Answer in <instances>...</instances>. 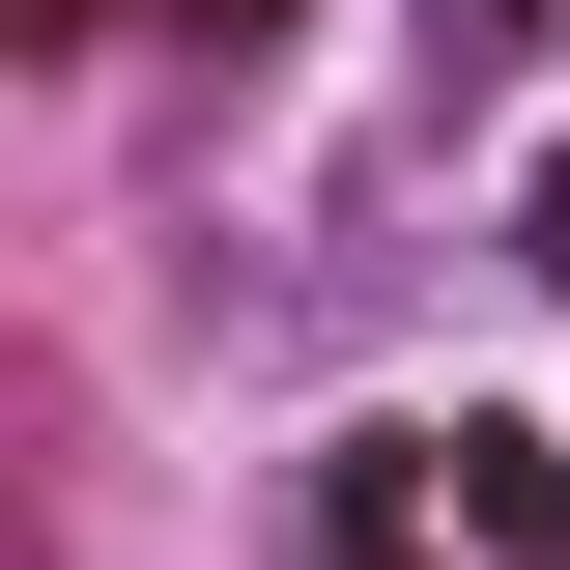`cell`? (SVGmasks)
Listing matches in <instances>:
<instances>
[{
  "label": "cell",
  "mask_w": 570,
  "mask_h": 570,
  "mask_svg": "<svg viewBox=\"0 0 570 570\" xmlns=\"http://www.w3.org/2000/svg\"><path fill=\"white\" fill-rule=\"evenodd\" d=\"M428 513H456V570H542L570 542V456L542 428H428Z\"/></svg>",
  "instance_id": "6da1fadb"
},
{
  "label": "cell",
  "mask_w": 570,
  "mask_h": 570,
  "mask_svg": "<svg viewBox=\"0 0 570 570\" xmlns=\"http://www.w3.org/2000/svg\"><path fill=\"white\" fill-rule=\"evenodd\" d=\"M542 257H570V171H542Z\"/></svg>",
  "instance_id": "7a4b0ae2"
}]
</instances>
